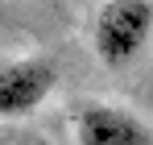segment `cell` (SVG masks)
Wrapping results in <instances>:
<instances>
[{
	"mask_svg": "<svg viewBox=\"0 0 153 145\" xmlns=\"http://www.w3.org/2000/svg\"><path fill=\"white\" fill-rule=\"evenodd\" d=\"M153 37V4L149 0H108L95 25H91V42L108 67H124L132 62Z\"/></svg>",
	"mask_w": 153,
	"mask_h": 145,
	"instance_id": "cell-1",
	"label": "cell"
},
{
	"mask_svg": "<svg viewBox=\"0 0 153 145\" xmlns=\"http://www.w3.org/2000/svg\"><path fill=\"white\" fill-rule=\"evenodd\" d=\"M75 137L79 145H153V129L124 108L87 104L75 116Z\"/></svg>",
	"mask_w": 153,
	"mask_h": 145,
	"instance_id": "cell-2",
	"label": "cell"
},
{
	"mask_svg": "<svg viewBox=\"0 0 153 145\" xmlns=\"http://www.w3.org/2000/svg\"><path fill=\"white\" fill-rule=\"evenodd\" d=\"M54 67L42 58H21L0 67V116H25L54 91Z\"/></svg>",
	"mask_w": 153,
	"mask_h": 145,
	"instance_id": "cell-3",
	"label": "cell"
}]
</instances>
